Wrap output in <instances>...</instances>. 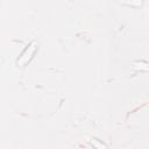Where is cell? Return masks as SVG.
I'll use <instances>...</instances> for the list:
<instances>
[{"mask_svg":"<svg viewBox=\"0 0 149 149\" xmlns=\"http://www.w3.org/2000/svg\"><path fill=\"white\" fill-rule=\"evenodd\" d=\"M37 48H38L37 42H36V41H31V42L22 50V52L20 54L19 58L16 59V64H17L19 66H24L26 64H28V63L31 61V58L34 57L35 52L37 51Z\"/></svg>","mask_w":149,"mask_h":149,"instance_id":"obj_1","label":"cell"}]
</instances>
